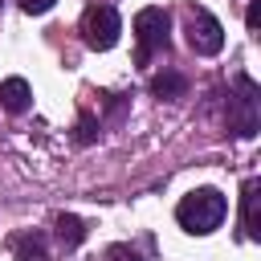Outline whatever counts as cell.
Returning a JSON list of instances; mask_svg holds the SVG:
<instances>
[{
  "instance_id": "ba28073f",
  "label": "cell",
  "mask_w": 261,
  "mask_h": 261,
  "mask_svg": "<svg viewBox=\"0 0 261 261\" xmlns=\"http://www.w3.org/2000/svg\"><path fill=\"white\" fill-rule=\"evenodd\" d=\"M29 98H33V90H29L24 77H8V82L0 86V106H4L8 114H24V110H29Z\"/></svg>"
},
{
  "instance_id": "6da1fadb",
  "label": "cell",
  "mask_w": 261,
  "mask_h": 261,
  "mask_svg": "<svg viewBox=\"0 0 261 261\" xmlns=\"http://www.w3.org/2000/svg\"><path fill=\"white\" fill-rule=\"evenodd\" d=\"M224 212H228V200H224L216 188H196V192H188V196L175 204L179 228H184V232H196V237H208L212 228H220Z\"/></svg>"
},
{
  "instance_id": "30bf717a",
  "label": "cell",
  "mask_w": 261,
  "mask_h": 261,
  "mask_svg": "<svg viewBox=\"0 0 261 261\" xmlns=\"http://www.w3.org/2000/svg\"><path fill=\"white\" fill-rule=\"evenodd\" d=\"M57 241H61L65 249H77V245L86 241V220L73 216V212H61V216H57Z\"/></svg>"
},
{
  "instance_id": "5b68a950",
  "label": "cell",
  "mask_w": 261,
  "mask_h": 261,
  "mask_svg": "<svg viewBox=\"0 0 261 261\" xmlns=\"http://www.w3.org/2000/svg\"><path fill=\"white\" fill-rule=\"evenodd\" d=\"M188 45L200 57H216L224 49V29H220V20L208 8H192L188 12Z\"/></svg>"
},
{
  "instance_id": "5bb4252c",
  "label": "cell",
  "mask_w": 261,
  "mask_h": 261,
  "mask_svg": "<svg viewBox=\"0 0 261 261\" xmlns=\"http://www.w3.org/2000/svg\"><path fill=\"white\" fill-rule=\"evenodd\" d=\"M257 16H261V4L253 0V4H249V16H245V24H249V33H257Z\"/></svg>"
},
{
  "instance_id": "3957f363",
  "label": "cell",
  "mask_w": 261,
  "mask_h": 261,
  "mask_svg": "<svg viewBox=\"0 0 261 261\" xmlns=\"http://www.w3.org/2000/svg\"><path fill=\"white\" fill-rule=\"evenodd\" d=\"M167 37H171V16H167L163 8H143V12L135 16V41H139L135 61L147 65L159 49H167Z\"/></svg>"
},
{
  "instance_id": "8fae6325",
  "label": "cell",
  "mask_w": 261,
  "mask_h": 261,
  "mask_svg": "<svg viewBox=\"0 0 261 261\" xmlns=\"http://www.w3.org/2000/svg\"><path fill=\"white\" fill-rule=\"evenodd\" d=\"M98 130H102V122H98V118H94V114H90V110H86V114H82V118H77V135H73V139H77V143H82V147H90V143H94V139H98Z\"/></svg>"
},
{
  "instance_id": "52a82bcc",
  "label": "cell",
  "mask_w": 261,
  "mask_h": 261,
  "mask_svg": "<svg viewBox=\"0 0 261 261\" xmlns=\"http://www.w3.org/2000/svg\"><path fill=\"white\" fill-rule=\"evenodd\" d=\"M257 179H245V188H241V228H245V237L249 241H261V224H257Z\"/></svg>"
},
{
  "instance_id": "8992f818",
  "label": "cell",
  "mask_w": 261,
  "mask_h": 261,
  "mask_svg": "<svg viewBox=\"0 0 261 261\" xmlns=\"http://www.w3.org/2000/svg\"><path fill=\"white\" fill-rule=\"evenodd\" d=\"M8 249H12L16 261H49V241H45V232H37V228L16 232V237L8 241Z\"/></svg>"
},
{
  "instance_id": "7a4b0ae2",
  "label": "cell",
  "mask_w": 261,
  "mask_h": 261,
  "mask_svg": "<svg viewBox=\"0 0 261 261\" xmlns=\"http://www.w3.org/2000/svg\"><path fill=\"white\" fill-rule=\"evenodd\" d=\"M228 130L237 139H253L261 130V86L249 73H237L228 94Z\"/></svg>"
},
{
  "instance_id": "7c38bea8",
  "label": "cell",
  "mask_w": 261,
  "mask_h": 261,
  "mask_svg": "<svg viewBox=\"0 0 261 261\" xmlns=\"http://www.w3.org/2000/svg\"><path fill=\"white\" fill-rule=\"evenodd\" d=\"M102 261H143V257H139V249H130V245H110V249L102 253Z\"/></svg>"
},
{
  "instance_id": "4fadbf2b",
  "label": "cell",
  "mask_w": 261,
  "mask_h": 261,
  "mask_svg": "<svg viewBox=\"0 0 261 261\" xmlns=\"http://www.w3.org/2000/svg\"><path fill=\"white\" fill-rule=\"evenodd\" d=\"M57 0H20V8L29 12V16H41V12H49Z\"/></svg>"
},
{
  "instance_id": "9c48e42d",
  "label": "cell",
  "mask_w": 261,
  "mask_h": 261,
  "mask_svg": "<svg viewBox=\"0 0 261 261\" xmlns=\"http://www.w3.org/2000/svg\"><path fill=\"white\" fill-rule=\"evenodd\" d=\"M151 94H155V98L175 102V98H184V94H188V77H184V73H175V69H163V73H155V77H151Z\"/></svg>"
},
{
  "instance_id": "277c9868",
  "label": "cell",
  "mask_w": 261,
  "mask_h": 261,
  "mask_svg": "<svg viewBox=\"0 0 261 261\" xmlns=\"http://www.w3.org/2000/svg\"><path fill=\"white\" fill-rule=\"evenodd\" d=\"M118 33H122V20L110 4H90L82 12V41L90 49H114Z\"/></svg>"
}]
</instances>
